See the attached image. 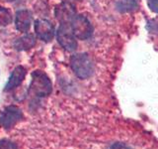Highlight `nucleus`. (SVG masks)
I'll list each match as a JSON object with an SVG mask.
<instances>
[{
    "mask_svg": "<svg viewBox=\"0 0 158 149\" xmlns=\"http://www.w3.org/2000/svg\"><path fill=\"white\" fill-rule=\"evenodd\" d=\"M70 67L76 77L81 79L90 78L94 73L92 59L86 53L74 54L70 58Z\"/></svg>",
    "mask_w": 158,
    "mask_h": 149,
    "instance_id": "nucleus-1",
    "label": "nucleus"
},
{
    "mask_svg": "<svg viewBox=\"0 0 158 149\" xmlns=\"http://www.w3.org/2000/svg\"><path fill=\"white\" fill-rule=\"evenodd\" d=\"M30 92L39 97H47L52 92V84L49 78L42 71H35L32 74Z\"/></svg>",
    "mask_w": 158,
    "mask_h": 149,
    "instance_id": "nucleus-2",
    "label": "nucleus"
},
{
    "mask_svg": "<svg viewBox=\"0 0 158 149\" xmlns=\"http://www.w3.org/2000/svg\"><path fill=\"white\" fill-rule=\"evenodd\" d=\"M69 23H70L71 30L76 39L87 40L92 36L93 26L90 21L83 15L75 14Z\"/></svg>",
    "mask_w": 158,
    "mask_h": 149,
    "instance_id": "nucleus-3",
    "label": "nucleus"
},
{
    "mask_svg": "<svg viewBox=\"0 0 158 149\" xmlns=\"http://www.w3.org/2000/svg\"><path fill=\"white\" fill-rule=\"evenodd\" d=\"M56 38L58 43L66 51L72 52L77 48V39L74 36L69 22L60 23L56 32Z\"/></svg>",
    "mask_w": 158,
    "mask_h": 149,
    "instance_id": "nucleus-4",
    "label": "nucleus"
},
{
    "mask_svg": "<svg viewBox=\"0 0 158 149\" xmlns=\"http://www.w3.org/2000/svg\"><path fill=\"white\" fill-rule=\"evenodd\" d=\"M23 118V112L18 106H9L5 107L0 114V125L9 130Z\"/></svg>",
    "mask_w": 158,
    "mask_h": 149,
    "instance_id": "nucleus-5",
    "label": "nucleus"
},
{
    "mask_svg": "<svg viewBox=\"0 0 158 149\" xmlns=\"http://www.w3.org/2000/svg\"><path fill=\"white\" fill-rule=\"evenodd\" d=\"M35 32L37 38L44 42H51L56 35L54 26L46 19H38L35 22Z\"/></svg>",
    "mask_w": 158,
    "mask_h": 149,
    "instance_id": "nucleus-6",
    "label": "nucleus"
},
{
    "mask_svg": "<svg viewBox=\"0 0 158 149\" xmlns=\"http://www.w3.org/2000/svg\"><path fill=\"white\" fill-rule=\"evenodd\" d=\"M32 13L27 9L18 10L15 15V26L16 29L20 32L27 33L32 24Z\"/></svg>",
    "mask_w": 158,
    "mask_h": 149,
    "instance_id": "nucleus-7",
    "label": "nucleus"
},
{
    "mask_svg": "<svg viewBox=\"0 0 158 149\" xmlns=\"http://www.w3.org/2000/svg\"><path fill=\"white\" fill-rule=\"evenodd\" d=\"M25 77H26V70H25V68L22 66L16 67L13 70L11 76L9 77L8 82L4 88V91L10 92V91H12V89L18 88L24 81Z\"/></svg>",
    "mask_w": 158,
    "mask_h": 149,
    "instance_id": "nucleus-8",
    "label": "nucleus"
},
{
    "mask_svg": "<svg viewBox=\"0 0 158 149\" xmlns=\"http://www.w3.org/2000/svg\"><path fill=\"white\" fill-rule=\"evenodd\" d=\"M76 14L75 7L71 3L63 2L56 9V16L59 22H70V20Z\"/></svg>",
    "mask_w": 158,
    "mask_h": 149,
    "instance_id": "nucleus-9",
    "label": "nucleus"
},
{
    "mask_svg": "<svg viewBox=\"0 0 158 149\" xmlns=\"http://www.w3.org/2000/svg\"><path fill=\"white\" fill-rule=\"evenodd\" d=\"M36 37L32 34H26L24 36L18 38L14 42V48L18 51H27L32 49L36 45Z\"/></svg>",
    "mask_w": 158,
    "mask_h": 149,
    "instance_id": "nucleus-10",
    "label": "nucleus"
},
{
    "mask_svg": "<svg viewBox=\"0 0 158 149\" xmlns=\"http://www.w3.org/2000/svg\"><path fill=\"white\" fill-rule=\"evenodd\" d=\"M116 7L121 13L132 12L138 8V0H118Z\"/></svg>",
    "mask_w": 158,
    "mask_h": 149,
    "instance_id": "nucleus-11",
    "label": "nucleus"
},
{
    "mask_svg": "<svg viewBox=\"0 0 158 149\" xmlns=\"http://www.w3.org/2000/svg\"><path fill=\"white\" fill-rule=\"evenodd\" d=\"M13 21V15L10 10L0 6V26H8Z\"/></svg>",
    "mask_w": 158,
    "mask_h": 149,
    "instance_id": "nucleus-12",
    "label": "nucleus"
},
{
    "mask_svg": "<svg viewBox=\"0 0 158 149\" xmlns=\"http://www.w3.org/2000/svg\"><path fill=\"white\" fill-rule=\"evenodd\" d=\"M0 149H19V148L14 142L8 140V139H2V140H0Z\"/></svg>",
    "mask_w": 158,
    "mask_h": 149,
    "instance_id": "nucleus-13",
    "label": "nucleus"
},
{
    "mask_svg": "<svg viewBox=\"0 0 158 149\" xmlns=\"http://www.w3.org/2000/svg\"><path fill=\"white\" fill-rule=\"evenodd\" d=\"M109 149H132L130 145L123 142H115L113 143Z\"/></svg>",
    "mask_w": 158,
    "mask_h": 149,
    "instance_id": "nucleus-14",
    "label": "nucleus"
},
{
    "mask_svg": "<svg viewBox=\"0 0 158 149\" xmlns=\"http://www.w3.org/2000/svg\"><path fill=\"white\" fill-rule=\"evenodd\" d=\"M148 7H149L153 12L158 13V0H147Z\"/></svg>",
    "mask_w": 158,
    "mask_h": 149,
    "instance_id": "nucleus-15",
    "label": "nucleus"
},
{
    "mask_svg": "<svg viewBox=\"0 0 158 149\" xmlns=\"http://www.w3.org/2000/svg\"><path fill=\"white\" fill-rule=\"evenodd\" d=\"M6 1H8V2H11V1H15V0H6Z\"/></svg>",
    "mask_w": 158,
    "mask_h": 149,
    "instance_id": "nucleus-16",
    "label": "nucleus"
}]
</instances>
